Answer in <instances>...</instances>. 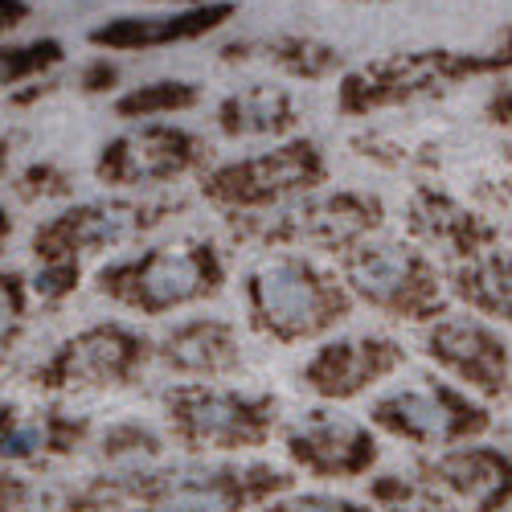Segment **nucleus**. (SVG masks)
<instances>
[{
  "instance_id": "nucleus-9",
  "label": "nucleus",
  "mask_w": 512,
  "mask_h": 512,
  "mask_svg": "<svg viewBox=\"0 0 512 512\" xmlns=\"http://www.w3.org/2000/svg\"><path fill=\"white\" fill-rule=\"evenodd\" d=\"M33 443H37L33 431H17V435L9 439V451H13V455H25V451H33Z\"/></svg>"
},
{
  "instance_id": "nucleus-2",
  "label": "nucleus",
  "mask_w": 512,
  "mask_h": 512,
  "mask_svg": "<svg viewBox=\"0 0 512 512\" xmlns=\"http://www.w3.org/2000/svg\"><path fill=\"white\" fill-rule=\"evenodd\" d=\"M394 426H402L406 435L426 439V443H443L455 431V414L439 394H398L394 402L381 406Z\"/></svg>"
},
{
  "instance_id": "nucleus-6",
  "label": "nucleus",
  "mask_w": 512,
  "mask_h": 512,
  "mask_svg": "<svg viewBox=\"0 0 512 512\" xmlns=\"http://www.w3.org/2000/svg\"><path fill=\"white\" fill-rule=\"evenodd\" d=\"M447 480L459 488V492H467L472 500H484L488 492H496L500 488V472L488 463V459H480V455H459V459H451L447 467Z\"/></svg>"
},
{
  "instance_id": "nucleus-4",
  "label": "nucleus",
  "mask_w": 512,
  "mask_h": 512,
  "mask_svg": "<svg viewBox=\"0 0 512 512\" xmlns=\"http://www.w3.org/2000/svg\"><path fill=\"white\" fill-rule=\"evenodd\" d=\"M193 287H197V267L185 259V254H160V259H152L144 271V291H148L152 304L185 300Z\"/></svg>"
},
{
  "instance_id": "nucleus-8",
  "label": "nucleus",
  "mask_w": 512,
  "mask_h": 512,
  "mask_svg": "<svg viewBox=\"0 0 512 512\" xmlns=\"http://www.w3.org/2000/svg\"><path fill=\"white\" fill-rule=\"evenodd\" d=\"M275 512H349V504H340L332 496H295V500L279 504Z\"/></svg>"
},
{
  "instance_id": "nucleus-3",
  "label": "nucleus",
  "mask_w": 512,
  "mask_h": 512,
  "mask_svg": "<svg viewBox=\"0 0 512 512\" xmlns=\"http://www.w3.org/2000/svg\"><path fill=\"white\" fill-rule=\"evenodd\" d=\"M230 9H209V13H193V17H181L173 25H136V21H123L115 29H99L95 41H103V46H140V41H164V37H185V33H197V29H209V25H218Z\"/></svg>"
},
{
  "instance_id": "nucleus-7",
  "label": "nucleus",
  "mask_w": 512,
  "mask_h": 512,
  "mask_svg": "<svg viewBox=\"0 0 512 512\" xmlns=\"http://www.w3.org/2000/svg\"><path fill=\"white\" fill-rule=\"evenodd\" d=\"M193 426H197V435H205V439H230L238 426H242V414L226 398H205L193 410Z\"/></svg>"
},
{
  "instance_id": "nucleus-5",
  "label": "nucleus",
  "mask_w": 512,
  "mask_h": 512,
  "mask_svg": "<svg viewBox=\"0 0 512 512\" xmlns=\"http://www.w3.org/2000/svg\"><path fill=\"white\" fill-rule=\"evenodd\" d=\"M406 275H410V263H406L402 250H373V254H361L357 259V283H361V291L377 295V300L402 291Z\"/></svg>"
},
{
  "instance_id": "nucleus-1",
  "label": "nucleus",
  "mask_w": 512,
  "mask_h": 512,
  "mask_svg": "<svg viewBox=\"0 0 512 512\" xmlns=\"http://www.w3.org/2000/svg\"><path fill=\"white\" fill-rule=\"evenodd\" d=\"M259 291H263V308H267L271 320L291 324V328H308V324L316 320L320 300H316L312 279H308L300 267H287V263L271 267V271L263 275Z\"/></svg>"
}]
</instances>
